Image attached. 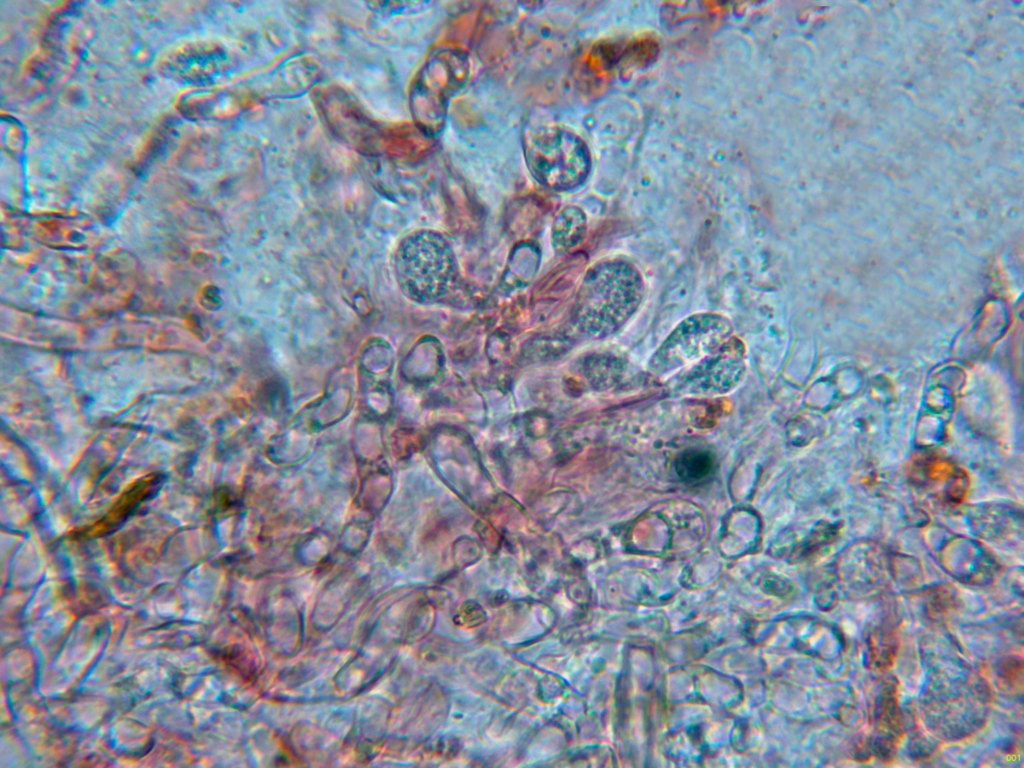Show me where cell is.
Here are the masks:
<instances>
[{
    "label": "cell",
    "instance_id": "obj_5",
    "mask_svg": "<svg viewBox=\"0 0 1024 768\" xmlns=\"http://www.w3.org/2000/svg\"><path fill=\"white\" fill-rule=\"evenodd\" d=\"M318 106L331 131L361 152L384 149V127L377 125L346 91L327 88L318 97Z\"/></svg>",
    "mask_w": 1024,
    "mask_h": 768
},
{
    "label": "cell",
    "instance_id": "obj_3",
    "mask_svg": "<svg viewBox=\"0 0 1024 768\" xmlns=\"http://www.w3.org/2000/svg\"><path fill=\"white\" fill-rule=\"evenodd\" d=\"M470 70L468 55L460 48L435 49L416 75L410 91V107L418 129L434 136L443 129L448 103L463 87Z\"/></svg>",
    "mask_w": 1024,
    "mask_h": 768
},
{
    "label": "cell",
    "instance_id": "obj_9",
    "mask_svg": "<svg viewBox=\"0 0 1024 768\" xmlns=\"http://www.w3.org/2000/svg\"><path fill=\"white\" fill-rule=\"evenodd\" d=\"M714 459L709 452L689 449L678 456L675 469L678 476L689 484L705 480L713 471Z\"/></svg>",
    "mask_w": 1024,
    "mask_h": 768
},
{
    "label": "cell",
    "instance_id": "obj_2",
    "mask_svg": "<svg viewBox=\"0 0 1024 768\" xmlns=\"http://www.w3.org/2000/svg\"><path fill=\"white\" fill-rule=\"evenodd\" d=\"M395 271L404 293L421 303L447 296L457 274L448 242L431 230L417 231L402 241L396 252Z\"/></svg>",
    "mask_w": 1024,
    "mask_h": 768
},
{
    "label": "cell",
    "instance_id": "obj_4",
    "mask_svg": "<svg viewBox=\"0 0 1024 768\" xmlns=\"http://www.w3.org/2000/svg\"><path fill=\"white\" fill-rule=\"evenodd\" d=\"M524 157L534 179L554 191L578 188L591 169L585 142L575 133L556 126L540 128L528 136Z\"/></svg>",
    "mask_w": 1024,
    "mask_h": 768
},
{
    "label": "cell",
    "instance_id": "obj_8",
    "mask_svg": "<svg viewBox=\"0 0 1024 768\" xmlns=\"http://www.w3.org/2000/svg\"><path fill=\"white\" fill-rule=\"evenodd\" d=\"M868 657L873 669L886 670L897 653L896 630L889 624L874 628L868 637Z\"/></svg>",
    "mask_w": 1024,
    "mask_h": 768
},
{
    "label": "cell",
    "instance_id": "obj_7",
    "mask_svg": "<svg viewBox=\"0 0 1024 768\" xmlns=\"http://www.w3.org/2000/svg\"><path fill=\"white\" fill-rule=\"evenodd\" d=\"M587 221L583 211L576 206H566L555 216L552 224V243L559 252L576 247L586 234Z\"/></svg>",
    "mask_w": 1024,
    "mask_h": 768
},
{
    "label": "cell",
    "instance_id": "obj_6",
    "mask_svg": "<svg viewBox=\"0 0 1024 768\" xmlns=\"http://www.w3.org/2000/svg\"><path fill=\"white\" fill-rule=\"evenodd\" d=\"M873 737L868 747L882 761L894 758L897 747L903 736L898 689L894 682H889L880 691L873 711Z\"/></svg>",
    "mask_w": 1024,
    "mask_h": 768
},
{
    "label": "cell",
    "instance_id": "obj_1",
    "mask_svg": "<svg viewBox=\"0 0 1024 768\" xmlns=\"http://www.w3.org/2000/svg\"><path fill=\"white\" fill-rule=\"evenodd\" d=\"M637 296L635 273L627 265L598 264L582 280L572 309V322L589 337L607 336L627 319Z\"/></svg>",
    "mask_w": 1024,
    "mask_h": 768
}]
</instances>
